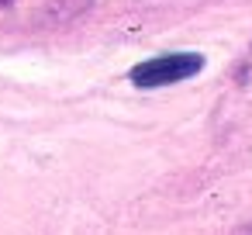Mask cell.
Here are the masks:
<instances>
[{"instance_id":"2","label":"cell","mask_w":252,"mask_h":235,"mask_svg":"<svg viewBox=\"0 0 252 235\" xmlns=\"http://www.w3.org/2000/svg\"><path fill=\"white\" fill-rule=\"evenodd\" d=\"M200 69H204V56H197V52H162V56H152V59L131 66L128 80L138 90H162V87L197 76Z\"/></svg>"},{"instance_id":"1","label":"cell","mask_w":252,"mask_h":235,"mask_svg":"<svg viewBox=\"0 0 252 235\" xmlns=\"http://www.w3.org/2000/svg\"><path fill=\"white\" fill-rule=\"evenodd\" d=\"M94 11V0H0V35H52Z\"/></svg>"},{"instance_id":"3","label":"cell","mask_w":252,"mask_h":235,"mask_svg":"<svg viewBox=\"0 0 252 235\" xmlns=\"http://www.w3.org/2000/svg\"><path fill=\"white\" fill-rule=\"evenodd\" d=\"M249 66H252V45H249Z\"/></svg>"}]
</instances>
